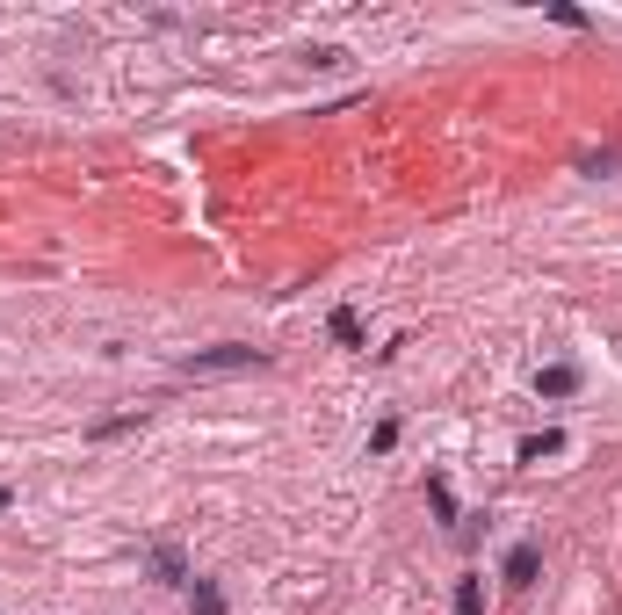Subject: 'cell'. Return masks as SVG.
I'll return each instance as SVG.
<instances>
[{"mask_svg":"<svg viewBox=\"0 0 622 615\" xmlns=\"http://www.w3.org/2000/svg\"><path fill=\"white\" fill-rule=\"evenodd\" d=\"M456 615H485V587H478V579H463V587H456Z\"/></svg>","mask_w":622,"mask_h":615,"instance_id":"cell-8","label":"cell"},{"mask_svg":"<svg viewBox=\"0 0 622 615\" xmlns=\"http://www.w3.org/2000/svg\"><path fill=\"white\" fill-rule=\"evenodd\" d=\"M189 615H225V594H217V579H196V601Z\"/></svg>","mask_w":622,"mask_h":615,"instance_id":"cell-5","label":"cell"},{"mask_svg":"<svg viewBox=\"0 0 622 615\" xmlns=\"http://www.w3.org/2000/svg\"><path fill=\"white\" fill-rule=\"evenodd\" d=\"M217 369H268L261 348H196L181 355V377H217Z\"/></svg>","mask_w":622,"mask_h":615,"instance_id":"cell-1","label":"cell"},{"mask_svg":"<svg viewBox=\"0 0 622 615\" xmlns=\"http://www.w3.org/2000/svg\"><path fill=\"white\" fill-rule=\"evenodd\" d=\"M152 572H160V579H189V565H181V550H174V543L152 550Z\"/></svg>","mask_w":622,"mask_h":615,"instance_id":"cell-7","label":"cell"},{"mask_svg":"<svg viewBox=\"0 0 622 615\" xmlns=\"http://www.w3.org/2000/svg\"><path fill=\"white\" fill-rule=\"evenodd\" d=\"M557 449H565V435H557V427H543V435L521 442V464H543V456H557Z\"/></svg>","mask_w":622,"mask_h":615,"instance_id":"cell-3","label":"cell"},{"mask_svg":"<svg viewBox=\"0 0 622 615\" xmlns=\"http://www.w3.org/2000/svg\"><path fill=\"white\" fill-rule=\"evenodd\" d=\"M536 572H543V550L536 543H514L507 550V587H536Z\"/></svg>","mask_w":622,"mask_h":615,"instance_id":"cell-2","label":"cell"},{"mask_svg":"<svg viewBox=\"0 0 622 615\" xmlns=\"http://www.w3.org/2000/svg\"><path fill=\"white\" fill-rule=\"evenodd\" d=\"M550 22H565V29H586V15L572 8V0H550Z\"/></svg>","mask_w":622,"mask_h":615,"instance_id":"cell-9","label":"cell"},{"mask_svg":"<svg viewBox=\"0 0 622 615\" xmlns=\"http://www.w3.org/2000/svg\"><path fill=\"white\" fill-rule=\"evenodd\" d=\"M333 341H340V348H362V319L348 312V304H340V312H333Z\"/></svg>","mask_w":622,"mask_h":615,"instance_id":"cell-6","label":"cell"},{"mask_svg":"<svg viewBox=\"0 0 622 615\" xmlns=\"http://www.w3.org/2000/svg\"><path fill=\"white\" fill-rule=\"evenodd\" d=\"M572 391H579V369H572V362L543 369V398H572Z\"/></svg>","mask_w":622,"mask_h":615,"instance_id":"cell-4","label":"cell"},{"mask_svg":"<svg viewBox=\"0 0 622 615\" xmlns=\"http://www.w3.org/2000/svg\"><path fill=\"white\" fill-rule=\"evenodd\" d=\"M8 500H15V492H8V485H0V507H8Z\"/></svg>","mask_w":622,"mask_h":615,"instance_id":"cell-10","label":"cell"}]
</instances>
